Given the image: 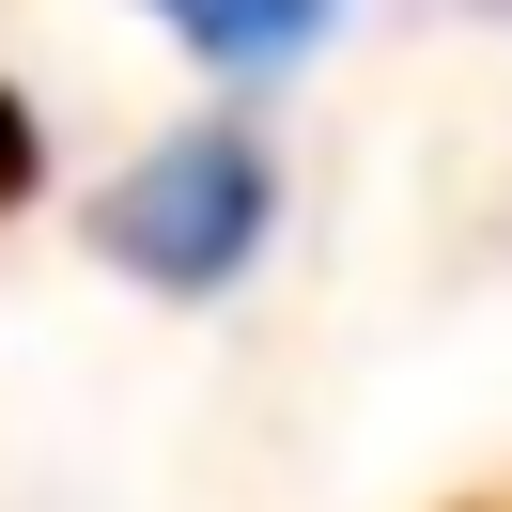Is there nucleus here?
<instances>
[{"label":"nucleus","mask_w":512,"mask_h":512,"mask_svg":"<svg viewBox=\"0 0 512 512\" xmlns=\"http://www.w3.org/2000/svg\"><path fill=\"white\" fill-rule=\"evenodd\" d=\"M94 249L125 264L140 295L218 311V295H249V264L280 249V156H264L249 125L156 140V156H125V171L94 187Z\"/></svg>","instance_id":"obj_1"},{"label":"nucleus","mask_w":512,"mask_h":512,"mask_svg":"<svg viewBox=\"0 0 512 512\" xmlns=\"http://www.w3.org/2000/svg\"><path fill=\"white\" fill-rule=\"evenodd\" d=\"M497 16H512V0H497Z\"/></svg>","instance_id":"obj_3"},{"label":"nucleus","mask_w":512,"mask_h":512,"mask_svg":"<svg viewBox=\"0 0 512 512\" xmlns=\"http://www.w3.org/2000/svg\"><path fill=\"white\" fill-rule=\"evenodd\" d=\"M125 16H156L171 63L218 78V94H280V78H311L326 47H342L357 0H125Z\"/></svg>","instance_id":"obj_2"}]
</instances>
